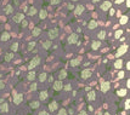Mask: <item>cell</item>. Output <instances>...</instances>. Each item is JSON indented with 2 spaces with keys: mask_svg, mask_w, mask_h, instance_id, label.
<instances>
[{
  "mask_svg": "<svg viewBox=\"0 0 130 115\" xmlns=\"http://www.w3.org/2000/svg\"><path fill=\"white\" fill-rule=\"evenodd\" d=\"M88 27H89V29H95V28L97 27V22H96L95 19H92V21H90V22H89Z\"/></svg>",
  "mask_w": 130,
  "mask_h": 115,
  "instance_id": "16",
  "label": "cell"
},
{
  "mask_svg": "<svg viewBox=\"0 0 130 115\" xmlns=\"http://www.w3.org/2000/svg\"><path fill=\"white\" fill-rule=\"evenodd\" d=\"M123 1H124V0H117V1H115V3H117V4H122Z\"/></svg>",
  "mask_w": 130,
  "mask_h": 115,
  "instance_id": "50",
  "label": "cell"
},
{
  "mask_svg": "<svg viewBox=\"0 0 130 115\" xmlns=\"http://www.w3.org/2000/svg\"><path fill=\"white\" fill-rule=\"evenodd\" d=\"M77 41H78V34L77 33H72L68 37V42L69 44H75Z\"/></svg>",
  "mask_w": 130,
  "mask_h": 115,
  "instance_id": "5",
  "label": "cell"
},
{
  "mask_svg": "<svg viewBox=\"0 0 130 115\" xmlns=\"http://www.w3.org/2000/svg\"><path fill=\"white\" fill-rule=\"evenodd\" d=\"M0 111L1 113H8L9 111V104L8 103H3L1 107H0Z\"/></svg>",
  "mask_w": 130,
  "mask_h": 115,
  "instance_id": "14",
  "label": "cell"
},
{
  "mask_svg": "<svg viewBox=\"0 0 130 115\" xmlns=\"http://www.w3.org/2000/svg\"><path fill=\"white\" fill-rule=\"evenodd\" d=\"M39 105H40L39 100H34V102L31 103V108H32V109H37V108H39Z\"/></svg>",
  "mask_w": 130,
  "mask_h": 115,
  "instance_id": "22",
  "label": "cell"
},
{
  "mask_svg": "<svg viewBox=\"0 0 130 115\" xmlns=\"http://www.w3.org/2000/svg\"><path fill=\"white\" fill-rule=\"evenodd\" d=\"M128 51V45H122L119 48H118V51H117V57H120V56H123L125 52Z\"/></svg>",
  "mask_w": 130,
  "mask_h": 115,
  "instance_id": "3",
  "label": "cell"
},
{
  "mask_svg": "<svg viewBox=\"0 0 130 115\" xmlns=\"http://www.w3.org/2000/svg\"><path fill=\"white\" fill-rule=\"evenodd\" d=\"M9 39H10V33L4 32V33L1 34V41H8Z\"/></svg>",
  "mask_w": 130,
  "mask_h": 115,
  "instance_id": "18",
  "label": "cell"
},
{
  "mask_svg": "<svg viewBox=\"0 0 130 115\" xmlns=\"http://www.w3.org/2000/svg\"><path fill=\"white\" fill-rule=\"evenodd\" d=\"M114 11H115V10H113V9H110V15H114Z\"/></svg>",
  "mask_w": 130,
  "mask_h": 115,
  "instance_id": "48",
  "label": "cell"
},
{
  "mask_svg": "<svg viewBox=\"0 0 130 115\" xmlns=\"http://www.w3.org/2000/svg\"><path fill=\"white\" fill-rule=\"evenodd\" d=\"M72 1H77V0H72Z\"/></svg>",
  "mask_w": 130,
  "mask_h": 115,
  "instance_id": "55",
  "label": "cell"
},
{
  "mask_svg": "<svg viewBox=\"0 0 130 115\" xmlns=\"http://www.w3.org/2000/svg\"><path fill=\"white\" fill-rule=\"evenodd\" d=\"M100 46H101V42H100L98 40H95V41H94L92 44H91V47H92V50H97Z\"/></svg>",
  "mask_w": 130,
  "mask_h": 115,
  "instance_id": "19",
  "label": "cell"
},
{
  "mask_svg": "<svg viewBox=\"0 0 130 115\" xmlns=\"http://www.w3.org/2000/svg\"><path fill=\"white\" fill-rule=\"evenodd\" d=\"M28 15H29V16H34L35 15V13H37V9H35V7H31L29 10H28Z\"/></svg>",
  "mask_w": 130,
  "mask_h": 115,
  "instance_id": "27",
  "label": "cell"
},
{
  "mask_svg": "<svg viewBox=\"0 0 130 115\" xmlns=\"http://www.w3.org/2000/svg\"><path fill=\"white\" fill-rule=\"evenodd\" d=\"M5 87V82L4 81H1V80H0V90H3Z\"/></svg>",
  "mask_w": 130,
  "mask_h": 115,
  "instance_id": "41",
  "label": "cell"
},
{
  "mask_svg": "<svg viewBox=\"0 0 130 115\" xmlns=\"http://www.w3.org/2000/svg\"><path fill=\"white\" fill-rule=\"evenodd\" d=\"M22 99H23V96H22V95H16V96H15V99H13V103H15V104H20L21 102H22Z\"/></svg>",
  "mask_w": 130,
  "mask_h": 115,
  "instance_id": "12",
  "label": "cell"
},
{
  "mask_svg": "<svg viewBox=\"0 0 130 115\" xmlns=\"http://www.w3.org/2000/svg\"><path fill=\"white\" fill-rule=\"evenodd\" d=\"M27 24H28V22H27V21L22 19V27H27Z\"/></svg>",
  "mask_w": 130,
  "mask_h": 115,
  "instance_id": "44",
  "label": "cell"
},
{
  "mask_svg": "<svg viewBox=\"0 0 130 115\" xmlns=\"http://www.w3.org/2000/svg\"><path fill=\"white\" fill-rule=\"evenodd\" d=\"M34 46H35V42H34V41L29 42V45H28V50H31V51H32V50L34 48Z\"/></svg>",
  "mask_w": 130,
  "mask_h": 115,
  "instance_id": "37",
  "label": "cell"
},
{
  "mask_svg": "<svg viewBox=\"0 0 130 115\" xmlns=\"http://www.w3.org/2000/svg\"><path fill=\"white\" fill-rule=\"evenodd\" d=\"M12 11H13V7H12L11 5H8V6L5 7V13H6V15H11Z\"/></svg>",
  "mask_w": 130,
  "mask_h": 115,
  "instance_id": "20",
  "label": "cell"
},
{
  "mask_svg": "<svg viewBox=\"0 0 130 115\" xmlns=\"http://www.w3.org/2000/svg\"><path fill=\"white\" fill-rule=\"evenodd\" d=\"M125 108H126V109H129V108H130V100L129 99L125 102Z\"/></svg>",
  "mask_w": 130,
  "mask_h": 115,
  "instance_id": "42",
  "label": "cell"
},
{
  "mask_svg": "<svg viewBox=\"0 0 130 115\" xmlns=\"http://www.w3.org/2000/svg\"><path fill=\"white\" fill-rule=\"evenodd\" d=\"M47 35H49L50 40H52V39H56L57 37H59V29H57V28H52V29H50V30H49Z\"/></svg>",
  "mask_w": 130,
  "mask_h": 115,
  "instance_id": "1",
  "label": "cell"
},
{
  "mask_svg": "<svg viewBox=\"0 0 130 115\" xmlns=\"http://www.w3.org/2000/svg\"><path fill=\"white\" fill-rule=\"evenodd\" d=\"M64 90H66V91H71L72 90V86L68 84V85H66V86H64Z\"/></svg>",
  "mask_w": 130,
  "mask_h": 115,
  "instance_id": "39",
  "label": "cell"
},
{
  "mask_svg": "<svg viewBox=\"0 0 130 115\" xmlns=\"http://www.w3.org/2000/svg\"><path fill=\"white\" fill-rule=\"evenodd\" d=\"M46 17H47L46 10H40V11H39V18H40V19H44V18H46Z\"/></svg>",
  "mask_w": 130,
  "mask_h": 115,
  "instance_id": "17",
  "label": "cell"
},
{
  "mask_svg": "<svg viewBox=\"0 0 130 115\" xmlns=\"http://www.w3.org/2000/svg\"><path fill=\"white\" fill-rule=\"evenodd\" d=\"M52 81H54V79H52L51 76H50V78H49V82H52Z\"/></svg>",
  "mask_w": 130,
  "mask_h": 115,
  "instance_id": "52",
  "label": "cell"
},
{
  "mask_svg": "<svg viewBox=\"0 0 130 115\" xmlns=\"http://www.w3.org/2000/svg\"><path fill=\"white\" fill-rule=\"evenodd\" d=\"M68 9H69V10H74V5H73V4H69V5H68Z\"/></svg>",
  "mask_w": 130,
  "mask_h": 115,
  "instance_id": "45",
  "label": "cell"
},
{
  "mask_svg": "<svg viewBox=\"0 0 130 115\" xmlns=\"http://www.w3.org/2000/svg\"><path fill=\"white\" fill-rule=\"evenodd\" d=\"M12 58H13V53H12V52H9V53L5 55V61H6V62H10Z\"/></svg>",
  "mask_w": 130,
  "mask_h": 115,
  "instance_id": "25",
  "label": "cell"
},
{
  "mask_svg": "<svg viewBox=\"0 0 130 115\" xmlns=\"http://www.w3.org/2000/svg\"><path fill=\"white\" fill-rule=\"evenodd\" d=\"M108 90H110V82L105 81V82L101 84V91H102V92H107Z\"/></svg>",
  "mask_w": 130,
  "mask_h": 115,
  "instance_id": "11",
  "label": "cell"
},
{
  "mask_svg": "<svg viewBox=\"0 0 130 115\" xmlns=\"http://www.w3.org/2000/svg\"><path fill=\"white\" fill-rule=\"evenodd\" d=\"M123 76H124V71H119V74H118V78L122 79Z\"/></svg>",
  "mask_w": 130,
  "mask_h": 115,
  "instance_id": "43",
  "label": "cell"
},
{
  "mask_svg": "<svg viewBox=\"0 0 130 115\" xmlns=\"http://www.w3.org/2000/svg\"><path fill=\"white\" fill-rule=\"evenodd\" d=\"M122 34H123V30H120V29L117 30V32H115V38H117V39L120 38V37H122Z\"/></svg>",
  "mask_w": 130,
  "mask_h": 115,
  "instance_id": "36",
  "label": "cell"
},
{
  "mask_svg": "<svg viewBox=\"0 0 130 115\" xmlns=\"http://www.w3.org/2000/svg\"><path fill=\"white\" fill-rule=\"evenodd\" d=\"M27 79L29 81H33L34 79H35V73L34 71H29V73H28V75H27Z\"/></svg>",
  "mask_w": 130,
  "mask_h": 115,
  "instance_id": "23",
  "label": "cell"
},
{
  "mask_svg": "<svg viewBox=\"0 0 130 115\" xmlns=\"http://www.w3.org/2000/svg\"><path fill=\"white\" fill-rule=\"evenodd\" d=\"M79 63H80V59H79V58H74V59L71 61V66L72 67H77V66H79Z\"/></svg>",
  "mask_w": 130,
  "mask_h": 115,
  "instance_id": "21",
  "label": "cell"
},
{
  "mask_svg": "<svg viewBox=\"0 0 130 115\" xmlns=\"http://www.w3.org/2000/svg\"><path fill=\"white\" fill-rule=\"evenodd\" d=\"M83 12H84V6L83 5H78V6H75V7H74V13H75L77 16L82 15Z\"/></svg>",
  "mask_w": 130,
  "mask_h": 115,
  "instance_id": "9",
  "label": "cell"
},
{
  "mask_svg": "<svg viewBox=\"0 0 130 115\" xmlns=\"http://www.w3.org/2000/svg\"><path fill=\"white\" fill-rule=\"evenodd\" d=\"M39 63H40V58H39V57H34V58L31 61L29 66H28V69H33L34 67L39 66Z\"/></svg>",
  "mask_w": 130,
  "mask_h": 115,
  "instance_id": "2",
  "label": "cell"
},
{
  "mask_svg": "<svg viewBox=\"0 0 130 115\" xmlns=\"http://www.w3.org/2000/svg\"><path fill=\"white\" fill-rule=\"evenodd\" d=\"M111 6H112L111 1H105V3L101 4V10H103V11H108V10L111 9Z\"/></svg>",
  "mask_w": 130,
  "mask_h": 115,
  "instance_id": "8",
  "label": "cell"
},
{
  "mask_svg": "<svg viewBox=\"0 0 130 115\" xmlns=\"http://www.w3.org/2000/svg\"><path fill=\"white\" fill-rule=\"evenodd\" d=\"M43 45H44V48H50V46H51V40H46Z\"/></svg>",
  "mask_w": 130,
  "mask_h": 115,
  "instance_id": "34",
  "label": "cell"
},
{
  "mask_svg": "<svg viewBox=\"0 0 130 115\" xmlns=\"http://www.w3.org/2000/svg\"><path fill=\"white\" fill-rule=\"evenodd\" d=\"M39 97H40L41 100H45V99L47 98V92H46V91H41V92L39 93Z\"/></svg>",
  "mask_w": 130,
  "mask_h": 115,
  "instance_id": "24",
  "label": "cell"
},
{
  "mask_svg": "<svg viewBox=\"0 0 130 115\" xmlns=\"http://www.w3.org/2000/svg\"><path fill=\"white\" fill-rule=\"evenodd\" d=\"M97 37H98V39H100V40H103V39L106 38V32H105V30H101V32L98 33Z\"/></svg>",
  "mask_w": 130,
  "mask_h": 115,
  "instance_id": "29",
  "label": "cell"
},
{
  "mask_svg": "<svg viewBox=\"0 0 130 115\" xmlns=\"http://www.w3.org/2000/svg\"><path fill=\"white\" fill-rule=\"evenodd\" d=\"M57 108H59V104H57L56 100H54V102H51V103L49 104V109H50V111H55V110H57Z\"/></svg>",
  "mask_w": 130,
  "mask_h": 115,
  "instance_id": "10",
  "label": "cell"
},
{
  "mask_svg": "<svg viewBox=\"0 0 130 115\" xmlns=\"http://www.w3.org/2000/svg\"><path fill=\"white\" fill-rule=\"evenodd\" d=\"M66 76H67V71L64 70V69H62V70L60 71V73H59V79L62 81L63 79H66Z\"/></svg>",
  "mask_w": 130,
  "mask_h": 115,
  "instance_id": "15",
  "label": "cell"
},
{
  "mask_svg": "<svg viewBox=\"0 0 130 115\" xmlns=\"http://www.w3.org/2000/svg\"><path fill=\"white\" fill-rule=\"evenodd\" d=\"M100 0H92V3H98Z\"/></svg>",
  "mask_w": 130,
  "mask_h": 115,
  "instance_id": "53",
  "label": "cell"
},
{
  "mask_svg": "<svg viewBox=\"0 0 130 115\" xmlns=\"http://www.w3.org/2000/svg\"><path fill=\"white\" fill-rule=\"evenodd\" d=\"M103 115H111V114H110V113H105Z\"/></svg>",
  "mask_w": 130,
  "mask_h": 115,
  "instance_id": "54",
  "label": "cell"
},
{
  "mask_svg": "<svg viewBox=\"0 0 130 115\" xmlns=\"http://www.w3.org/2000/svg\"><path fill=\"white\" fill-rule=\"evenodd\" d=\"M79 115H88V113H86L85 110H82L80 113H79Z\"/></svg>",
  "mask_w": 130,
  "mask_h": 115,
  "instance_id": "46",
  "label": "cell"
},
{
  "mask_svg": "<svg viewBox=\"0 0 130 115\" xmlns=\"http://www.w3.org/2000/svg\"><path fill=\"white\" fill-rule=\"evenodd\" d=\"M41 33V30H40V28H34V29H33V32H32V34H33V37H38V35Z\"/></svg>",
  "mask_w": 130,
  "mask_h": 115,
  "instance_id": "26",
  "label": "cell"
},
{
  "mask_svg": "<svg viewBox=\"0 0 130 115\" xmlns=\"http://www.w3.org/2000/svg\"><path fill=\"white\" fill-rule=\"evenodd\" d=\"M18 50V42H13L11 45V51H17Z\"/></svg>",
  "mask_w": 130,
  "mask_h": 115,
  "instance_id": "32",
  "label": "cell"
},
{
  "mask_svg": "<svg viewBox=\"0 0 130 115\" xmlns=\"http://www.w3.org/2000/svg\"><path fill=\"white\" fill-rule=\"evenodd\" d=\"M61 1H62V0H50V3H51L52 5H56V4H59Z\"/></svg>",
  "mask_w": 130,
  "mask_h": 115,
  "instance_id": "38",
  "label": "cell"
},
{
  "mask_svg": "<svg viewBox=\"0 0 130 115\" xmlns=\"http://www.w3.org/2000/svg\"><path fill=\"white\" fill-rule=\"evenodd\" d=\"M80 76H82V79H89V78L91 76V70H89V69H84V70L82 71Z\"/></svg>",
  "mask_w": 130,
  "mask_h": 115,
  "instance_id": "7",
  "label": "cell"
},
{
  "mask_svg": "<svg viewBox=\"0 0 130 115\" xmlns=\"http://www.w3.org/2000/svg\"><path fill=\"white\" fill-rule=\"evenodd\" d=\"M125 4H126V6H128V7H129V6H130V0H125Z\"/></svg>",
  "mask_w": 130,
  "mask_h": 115,
  "instance_id": "49",
  "label": "cell"
},
{
  "mask_svg": "<svg viewBox=\"0 0 130 115\" xmlns=\"http://www.w3.org/2000/svg\"><path fill=\"white\" fill-rule=\"evenodd\" d=\"M95 98H96V92H95V91H89V93H88V99H89V100H95Z\"/></svg>",
  "mask_w": 130,
  "mask_h": 115,
  "instance_id": "13",
  "label": "cell"
},
{
  "mask_svg": "<svg viewBox=\"0 0 130 115\" xmlns=\"http://www.w3.org/2000/svg\"><path fill=\"white\" fill-rule=\"evenodd\" d=\"M122 64H123L122 59H117V61H115V63H114V67L117 68V69H120L122 68Z\"/></svg>",
  "mask_w": 130,
  "mask_h": 115,
  "instance_id": "28",
  "label": "cell"
},
{
  "mask_svg": "<svg viewBox=\"0 0 130 115\" xmlns=\"http://www.w3.org/2000/svg\"><path fill=\"white\" fill-rule=\"evenodd\" d=\"M22 19H24L23 13H16V15L13 16V18H12V21L15 23H21V22H22Z\"/></svg>",
  "mask_w": 130,
  "mask_h": 115,
  "instance_id": "4",
  "label": "cell"
},
{
  "mask_svg": "<svg viewBox=\"0 0 130 115\" xmlns=\"http://www.w3.org/2000/svg\"><path fill=\"white\" fill-rule=\"evenodd\" d=\"M62 89H63V85H62V81H61V80H57V81L54 82V90H55V91H60V90H62Z\"/></svg>",
  "mask_w": 130,
  "mask_h": 115,
  "instance_id": "6",
  "label": "cell"
},
{
  "mask_svg": "<svg viewBox=\"0 0 130 115\" xmlns=\"http://www.w3.org/2000/svg\"><path fill=\"white\" fill-rule=\"evenodd\" d=\"M39 115H49V113H47V111H40Z\"/></svg>",
  "mask_w": 130,
  "mask_h": 115,
  "instance_id": "47",
  "label": "cell"
},
{
  "mask_svg": "<svg viewBox=\"0 0 130 115\" xmlns=\"http://www.w3.org/2000/svg\"><path fill=\"white\" fill-rule=\"evenodd\" d=\"M117 95H118V96H125V95H126V89L119 90V91L117 92Z\"/></svg>",
  "mask_w": 130,
  "mask_h": 115,
  "instance_id": "33",
  "label": "cell"
},
{
  "mask_svg": "<svg viewBox=\"0 0 130 115\" xmlns=\"http://www.w3.org/2000/svg\"><path fill=\"white\" fill-rule=\"evenodd\" d=\"M46 78H47L46 73H41V74L39 75V80H40V82H43V81H45V80H46Z\"/></svg>",
  "mask_w": 130,
  "mask_h": 115,
  "instance_id": "30",
  "label": "cell"
},
{
  "mask_svg": "<svg viewBox=\"0 0 130 115\" xmlns=\"http://www.w3.org/2000/svg\"><path fill=\"white\" fill-rule=\"evenodd\" d=\"M126 87H128V89H129V87H130V81H129V80H128V81H126Z\"/></svg>",
  "mask_w": 130,
  "mask_h": 115,
  "instance_id": "51",
  "label": "cell"
},
{
  "mask_svg": "<svg viewBox=\"0 0 130 115\" xmlns=\"http://www.w3.org/2000/svg\"><path fill=\"white\" fill-rule=\"evenodd\" d=\"M57 115H67V110L63 109V108H61V109L59 110V114H57Z\"/></svg>",
  "mask_w": 130,
  "mask_h": 115,
  "instance_id": "35",
  "label": "cell"
},
{
  "mask_svg": "<svg viewBox=\"0 0 130 115\" xmlns=\"http://www.w3.org/2000/svg\"><path fill=\"white\" fill-rule=\"evenodd\" d=\"M119 22H120V24H125L128 22V16H122Z\"/></svg>",
  "mask_w": 130,
  "mask_h": 115,
  "instance_id": "31",
  "label": "cell"
},
{
  "mask_svg": "<svg viewBox=\"0 0 130 115\" xmlns=\"http://www.w3.org/2000/svg\"><path fill=\"white\" fill-rule=\"evenodd\" d=\"M31 90H32V91H35V90H37V84H32Z\"/></svg>",
  "mask_w": 130,
  "mask_h": 115,
  "instance_id": "40",
  "label": "cell"
}]
</instances>
